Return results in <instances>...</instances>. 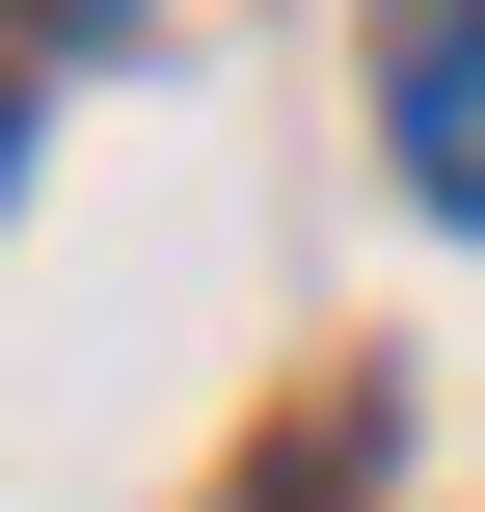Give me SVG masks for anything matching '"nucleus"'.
<instances>
[{"mask_svg": "<svg viewBox=\"0 0 485 512\" xmlns=\"http://www.w3.org/2000/svg\"><path fill=\"white\" fill-rule=\"evenodd\" d=\"M378 135H405V189H432V216H485V0H405Z\"/></svg>", "mask_w": 485, "mask_h": 512, "instance_id": "nucleus-1", "label": "nucleus"}, {"mask_svg": "<svg viewBox=\"0 0 485 512\" xmlns=\"http://www.w3.org/2000/svg\"><path fill=\"white\" fill-rule=\"evenodd\" d=\"M0 162H27V81H0Z\"/></svg>", "mask_w": 485, "mask_h": 512, "instance_id": "nucleus-2", "label": "nucleus"}]
</instances>
